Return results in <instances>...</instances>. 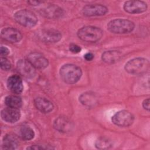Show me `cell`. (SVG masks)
Listing matches in <instances>:
<instances>
[{
	"label": "cell",
	"instance_id": "12",
	"mask_svg": "<svg viewBox=\"0 0 150 150\" xmlns=\"http://www.w3.org/2000/svg\"><path fill=\"white\" fill-rule=\"evenodd\" d=\"M1 35L3 39L11 43L18 42L22 38V35L19 30L9 27L4 28L1 30Z\"/></svg>",
	"mask_w": 150,
	"mask_h": 150
},
{
	"label": "cell",
	"instance_id": "14",
	"mask_svg": "<svg viewBox=\"0 0 150 150\" xmlns=\"http://www.w3.org/2000/svg\"><path fill=\"white\" fill-rule=\"evenodd\" d=\"M1 115L4 121L9 123H14L20 119L21 113L18 108L8 107L2 110Z\"/></svg>",
	"mask_w": 150,
	"mask_h": 150
},
{
	"label": "cell",
	"instance_id": "20",
	"mask_svg": "<svg viewBox=\"0 0 150 150\" xmlns=\"http://www.w3.org/2000/svg\"><path fill=\"white\" fill-rule=\"evenodd\" d=\"M121 53L117 50H108L104 52L101 56L102 60L106 63L111 64L118 62L121 57Z\"/></svg>",
	"mask_w": 150,
	"mask_h": 150
},
{
	"label": "cell",
	"instance_id": "8",
	"mask_svg": "<svg viewBox=\"0 0 150 150\" xmlns=\"http://www.w3.org/2000/svg\"><path fill=\"white\" fill-rule=\"evenodd\" d=\"M107 12V8L101 4L87 5L82 9L83 14L86 16H103L105 15Z\"/></svg>",
	"mask_w": 150,
	"mask_h": 150
},
{
	"label": "cell",
	"instance_id": "22",
	"mask_svg": "<svg viewBox=\"0 0 150 150\" xmlns=\"http://www.w3.org/2000/svg\"><path fill=\"white\" fill-rule=\"evenodd\" d=\"M19 132L21 137L24 140H30L35 136L33 130L28 126H22L20 129Z\"/></svg>",
	"mask_w": 150,
	"mask_h": 150
},
{
	"label": "cell",
	"instance_id": "7",
	"mask_svg": "<svg viewBox=\"0 0 150 150\" xmlns=\"http://www.w3.org/2000/svg\"><path fill=\"white\" fill-rule=\"evenodd\" d=\"M16 67L19 74L25 78H32L36 74L35 68L28 60L21 59L18 60Z\"/></svg>",
	"mask_w": 150,
	"mask_h": 150
},
{
	"label": "cell",
	"instance_id": "25",
	"mask_svg": "<svg viewBox=\"0 0 150 150\" xmlns=\"http://www.w3.org/2000/svg\"><path fill=\"white\" fill-rule=\"evenodd\" d=\"M69 50L73 53H78L81 51V49L80 46H79L76 44L71 43L70 45Z\"/></svg>",
	"mask_w": 150,
	"mask_h": 150
},
{
	"label": "cell",
	"instance_id": "18",
	"mask_svg": "<svg viewBox=\"0 0 150 150\" xmlns=\"http://www.w3.org/2000/svg\"><path fill=\"white\" fill-rule=\"evenodd\" d=\"M18 145L19 140L16 135L8 134L4 137L2 146L4 149H15Z\"/></svg>",
	"mask_w": 150,
	"mask_h": 150
},
{
	"label": "cell",
	"instance_id": "13",
	"mask_svg": "<svg viewBox=\"0 0 150 150\" xmlns=\"http://www.w3.org/2000/svg\"><path fill=\"white\" fill-rule=\"evenodd\" d=\"M53 126L57 131L63 133L70 132L73 127V123L70 120L64 116L57 117L54 121Z\"/></svg>",
	"mask_w": 150,
	"mask_h": 150
},
{
	"label": "cell",
	"instance_id": "3",
	"mask_svg": "<svg viewBox=\"0 0 150 150\" xmlns=\"http://www.w3.org/2000/svg\"><path fill=\"white\" fill-rule=\"evenodd\" d=\"M102 30L96 26H87L81 28L77 32L78 37L87 42H96L103 36Z\"/></svg>",
	"mask_w": 150,
	"mask_h": 150
},
{
	"label": "cell",
	"instance_id": "28",
	"mask_svg": "<svg viewBox=\"0 0 150 150\" xmlns=\"http://www.w3.org/2000/svg\"><path fill=\"white\" fill-rule=\"evenodd\" d=\"M84 58L87 60V61H90V60H92L94 58V55L92 53H90V52H88L87 53H86L84 56Z\"/></svg>",
	"mask_w": 150,
	"mask_h": 150
},
{
	"label": "cell",
	"instance_id": "21",
	"mask_svg": "<svg viewBox=\"0 0 150 150\" xmlns=\"http://www.w3.org/2000/svg\"><path fill=\"white\" fill-rule=\"evenodd\" d=\"M5 103L9 107L19 108L22 105V100L19 96L10 95L5 97Z\"/></svg>",
	"mask_w": 150,
	"mask_h": 150
},
{
	"label": "cell",
	"instance_id": "26",
	"mask_svg": "<svg viewBox=\"0 0 150 150\" xmlns=\"http://www.w3.org/2000/svg\"><path fill=\"white\" fill-rule=\"evenodd\" d=\"M9 53V50L5 46H2L1 47V55L2 56H6Z\"/></svg>",
	"mask_w": 150,
	"mask_h": 150
},
{
	"label": "cell",
	"instance_id": "4",
	"mask_svg": "<svg viewBox=\"0 0 150 150\" xmlns=\"http://www.w3.org/2000/svg\"><path fill=\"white\" fill-rule=\"evenodd\" d=\"M149 67V63L147 59L137 57L128 61L125 65V70L128 73L139 74L148 71Z\"/></svg>",
	"mask_w": 150,
	"mask_h": 150
},
{
	"label": "cell",
	"instance_id": "16",
	"mask_svg": "<svg viewBox=\"0 0 150 150\" xmlns=\"http://www.w3.org/2000/svg\"><path fill=\"white\" fill-rule=\"evenodd\" d=\"M34 104L36 108L43 113H49L54 108L53 104L50 101L43 97L36 98L34 100Z\"/></svg>",
	"mask_w": 150,
	"mask_h": 150
},
{
	"label": "cell",
	"instance_id": "5",
	"mask_svg": "<svg viewBox=\"0 0 150 150\" xmlns=\"http://www.w3.org/2000/svg\"><path fill=\"white\" fill-rule=\"evenodd\" d=\"M14 19L22 26L31 28L35 26L38 22L36 15L30 11L22 9L14 14Z\"/></svg>",
	"mask_w": 150,
	"mask_h": 150
},
{
	"label": "cell",
	"instance_id": "2",
	"mask_svg": "<svg viewBox=\"0 0 150 150\" xmlns=\"http://www.w3.org/2000/svg\"><path fill=\"white\" fill-rule=\"evenodd\" d=\"M134 23L124 19H115L111 21L107 25L108 30L114 33H128L134 29Z\"/></svg>",
	"mask_w": 150,
	"mask_h": 150
},
{
	"label": "cell",
	"instance_id": "17",
	"mask_svg": "<svg viewBox=\"0 0 150 150\" xmlns=\"http://www.w3.org/2000/svg\"><path fill=\"white\" fill-rule=\"evenodd\" d=\"M42 15L49 18H57L63 15V9L56 5H50L42 9Z\"/></svg>",
	"mask_w": 150,
	"mask_h": 150
},
{
	"label": "cell",
	"instance_id": "30",
	"mask_svg": "<svg viewBox=\"0 0 150 150\" xmlns=\"http://www.w3.org/2000/svg\"><path fill=\"white\" fill-rule=\"evenodd\" d=\"M41 2H40V1H28V3H29L30 5H34V6L39 5Z\"/></svg>",
	"mask_w": 150,
	"mask_h": 150
},
{
	"label": "cell",
	"instance_id": "19",
	"mask_svg": "<svg viewBox=\"0 0 150 150\" xmlns=\"http://www.w3.org/2000/svg\"><path fill=\"white\" fill-rule=\"evenodd\" d=\"M79 101L83 105L88 107H92L97 104L98 98L94 93L86 92L80 96Z\"/></svg>",
	"mask_w": 150,
	"mask_h": 150
},
{
	"label": "cell",
	"instance_id": "9",
	"mask_svg": "<svg viewBox=\"0 0 150 150\" xmlns=\"http://www.w3.org/2000/svg\"><path fill=\"white\" fill-rule=\"evenodd\" d=\"M124 9L129 13H139L147 9V5L142 1H128L124 3Z\"/></svg>",
	"mask_w": 150,
	"mask_h": 150
},
{
	"label": "cell",
	"instance_id": "24",
	"mask_svg": "<svg viewBox=\"0 0 150 150\" xmlns=\"http://www.w3.org/2000/svg\"><path fill=\"white\" fill-rule=\"evenodd\" d=\"M0 66L1 69L7 71L9 70L11 68V64L10 62L5 57H1L0 61Z\"/></svg>",
	"mask_w": 150,
	"mask_h": 150
},
{
	"label": "cell",
	"instance_id": "6",
	"mask_svg": "<svg viewBox=\"0 0 150 150\" xmlns=\"http://www.w3.org/2000/svg\"><path fill=\"white\" fill-rule=\"evenodd\" d=\"M134 120V115L127 110H121L116 112L112 117V122L117 126L125 127L131 125Z\"/></svg>",
	"mask_w": 150,
	"mask_h": 150
},
{
	"label": "cell",
	"instance_id": "1",
	"mask_svg": "<svg viewBox=\"0 0 150 150\" xmlns=\"http://www.w3.org/2000/svg\"><path fill=\"white\" fill-rule=\"evenodd\" d=\"M60 75L66 83L74 84L80 80L82 71L81 69L75 64H66L60 68Z\"/></svg>",
	"mask_w": 150,
	"mask_h": 150
},
{
	"label": "cell",
	"instance_id": "29",
	"mask_svg": "<svg viewBox=\"0 0 150 150\" xmlns=\"http://www.w3.org/2000/svg\"><path fill=\"white\" fill-rule=\"evenodd\" d=\"M28 149H46V148H44L43 146H42L41 145H32L30 146H29L27 148Z\"/></svg>",
	"mask_w": 150,
	"mask_h": 150
},
{
	"label": "cell",
	"instance_id": "10",
	"mask_svg": "<svg viewBox=\"0 0 150 150\" xmlns=\"http://www.w3.org/2000/svg\"><path fill=\"white\" fill-rule=\"evenodd\" d=\"M28 60L35 69H43L49 64L48 60L40 53L32 52L28 55Z\"/></svg>",
	"mask_w": 150,
	"mask_h": 150
},
{
	"label": "cell",
	"instance_id": "23",
	"mask_svg": "<svg viewBox=\"0 0 150 150\" xmlns=\"http://www.w3.org/2000/svg\"><path fill=\"white\" fill-rule=\"evenodd\" d=\"M96 146L99 149H109L111 146V142L107 138L101 137L98 138L96 142Z\"/></svg>",
	"mask_w": 150,
	"mask_h": 150
},
{
	"label": "cell",
	"instance_id": "15",
	"mask_svg": "<svg viewBox=\"0 0 150 150\" xmlns=\"http://www.w3.org/2000/svg\"><path fill=\"white\" fill-rule=\"evenodd\" d=\"M8 89L15 94H20L22 92L23 86L21 78L17 75H12L7 80Z\"/></svg>",
	"mask_w": 150,
	"mask_h": 150
},
{
	"label": "cell",
	"instance_id": "11",
	"mask_svg": "<svg viewBox=\"0 0 150 150\" xmlns=\"http://www.w3.org/2000/svg\"><path fill=\"white\" fill-rule=\"evenodd\" d=\"M39 38L46 43H56L62 38L60 32L55 29H44L38 33Z\"/></svg>",
	"mask_w": 150,
	"mask_h": 150
},
{
	"label": "cell",
	"instance_id": "27",
	"mask_svg": "<svg viewBox=\"0 0 150 150\" xmlns=\"http://www.w3.org/2000/svg\"><path fill=\"white\" fill-rule=\"evenodd\" d=\"M142 106L144 109L149 111V99L147 98L144 100L142 103Z\"/></svg>",
	"mask_w": 150,
	"mask_h": 150
}]
</instances>
